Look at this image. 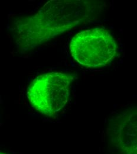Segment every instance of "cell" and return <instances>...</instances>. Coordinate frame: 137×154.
<instances>
[{
    "label": "cell",
    "instance_id": "1",
    "mask_svg": "<svg viewBox=\"0 0 137 154\" xmlns=\"http://www.w3.org/2000/svg\"><path fill=\"white\" fill-rule=\"evenodd\" d=\"M102 4L92 1L52 0L31 17L16 24V43L21 51L33 49L77 26L95 19Z\"/></svg>",
    "mask_w": 137,
    "mask_h": 154
},
{
    "label": "cell",
    "instance_id": "2",
    "mask_svg": "<svg viewBox=\"0 0 137 154\" xmlns=\"http://www.w3.org/2000/svg\"><path fill=\"white\" fill-rule=\"evenodd\" d=\"M75 75L63 72L40 75L30 84L27 98L32 107L43 115L53 116L67 104L70 87Z\"/></svg>",
    "mask_w": 137,
    "mask_h": 154
},
{
    "label": "cell",
    "instance_id": "3",
    "mask_svg": "<svg viewBox=\"0 0 137 154\" xmlns=\"http://www.w3.org/2000/svg\"><path fill=\"white\" fill-rule=\"evenodd\" d=\"M70 52L82 66L96 68L106 66L116 56L117 46L111 34L103 28H94L77 33L70 43Z\"/></svg>",
    "mask_w": 137,
    "mask_h": 154
},
{
    "label": "cell",
    "instance_id": "4",
    "mask_svg": "<svg viewBox=\"0 0 137 154\" xmlns=\"http://www.w3.org/2000/svg\"><path fill=\"white\" fill-rule=\"evenodd\" d=\"M106 134L109 145L117 154H137V106L114 116Z\"/></svg>",
    "mask_w": 137,
    "mask_h": 154
},
{
    "label": "cell",
    "instance_id": "5",
    "mask_svg": "<svg viewBox=\"0 0 137 154\" xmlns=\"http://www.w3.org/2000/svg\"><path fill=\"white\" fill-rule=\"evenodd\" d=\"M0 154H7V152H1V153H0Z\"/></svg>",
    "mask_w": 137,
    "mask_h": 154
}]
</instances>
